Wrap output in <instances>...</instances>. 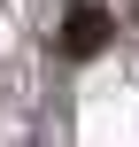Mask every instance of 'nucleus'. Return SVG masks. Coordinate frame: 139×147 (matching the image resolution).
<instances>
[{
    "label": "nucleus",
    "mask_w": 139,
    "mask_h": 147,
    "mask_svg": "<svg viewBox=\"0 0 139 147\" xmlns=\"http://www.w3.org/2000/svg\"><path fill=\"white\" fill-rule=\"evenodd\" d=\"M124 16H132V31H139V0H132V8H124Z\"/></svg>",
    "instance_id": "2"
},
{
    "label": "nucleus",
    "mask_w": 139,
    "mask_h": 147,
    "mask_svg": "<svg viewBox=\"0 0 139 147\" xmlns=\"http://www.w3.org/2000/svg\"><path fill=\"white\" fill-rule=\"evenodd\" d=\"M54 47H62L70 62H93V54H108V47H116V8H108V0H70V8H62V31H54Z\"/></svg>",
    "instance_id": "1"
}]
</instances>
